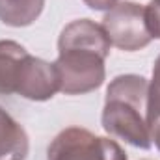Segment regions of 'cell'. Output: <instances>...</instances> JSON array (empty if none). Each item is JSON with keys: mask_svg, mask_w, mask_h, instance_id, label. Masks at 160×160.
<instances>
[{"mask_svg": "<svg viewBox=\"0 0 160 160\" xmlns=\"http://www.w3.org/2000/svg\"><path fill=\"white\" fill-rule=\"evenodd\" d=\"M149 82L140 75H119L110 82L102 108V128L127 143L149 149L151 127L147 123Z\"/></svg>", "mask_w": 160, "mask_h": 160, "instance_id": "obj_2", "label": "cell"}, {"mask_svg": "<svg viewBox=\"0 0 160 160\" xmlns=\"http://www.w3.org/2000/svg\"><path fill=\"white\" fill-rule=\"evenodd\" d=\"M112 43L102 24L91 19L69 22L58 39V60L54 67L60 77V91L65 95H84L95 91L106 78L104 60Z\"/></svg>", "mask_w": 160, "mask_h": 160, "instance_id": "obj_1", "label": "cell"}, {"mask_svg": "<svg viewBox=\"0 0 160 160\" xmlns=\"http://www.w3.org/2000/svg\"><path fill=\"white\" fill-rule=\"evenodd\" d=\"M30 142L24 127L0 108V160H26Z\"/></svg>", "mask_w": 160, "mask_h": 160, "instance_id": "obj_7", "label": "cell"}, {"mask_svg": "<svg viewBox=\"0 0 160 160\" xmlns=\"http://www.w3.org/2000/svg\"><path fill=\"white\" fill-rule=\"evenodd\" d=\"M151 142H155V145L160 151V119H157L151 125Z\"/></svg>", "mask_w": 160, "mask_h": 160, "instance_id": "obj_12", "label": "cell"}, {"mask_svg": "<svg viewBox=\"0 0 160 160\" xmlns=\"http://www.w3.org/2000/svg\"><path fill=\"white\" fill-rule=\"evenodd\" d=\"M45 8V0H0V21L8 26H30Z\"/></svg>", "mask_w": 160, "mask_h": 160, "instance_id": "obj_8", "label": "cell"}, {"mask_svg": "<svg viewBox=\"0 0 160 160\" xmlns=\"http://www.w3.org/2000/svg\"><path fill=\"white\" fill-rule=\"evenodd\" d=\"M102 28L110 43L125 52L142 50L153 41L145 22V6L132 0L118 2L108 9L102 19Z\"/></svg>", "mask_w": 160, "mask_h": 160, "instance_id": "obj_4", "label": "cell"}, {"mask_svg": "<svg viewBox=\"0 0 160 160\" xmlns=\"http://www.w3.org/2000/svg\"><path fill=\"white\" fill-rule=\"evenodd\" d=\"M157 119H160V56L155 62L153 78H151L149 93H147V123H149V127Z\"/></svg>", "mask_w": 160, "mask_h": 160, "instance_id": "obj_9", "label": "cell"}, {"mask_svg": "<svg viewBox=\"0 0 160 160\" xmlns=\"http://www.w3.org/2000/svg\"><path fill=\"white\" fill-rule=\"evenodd\" d=\"M56 91H60V77H58L54 63H48L30 54L21 75L17 95L28 101L43 102V101L52 99Z\"/></svg>", "mask_w": 160, "mask_h": 160, "instance_id": "obj_5", "label": "cell"}, {"mask_svg": "<svg viewBox=\"0 0 160 160\" xmlns=\"http://www.w3.org/2000/svg\"><path fill=\"white\" fill-rule=\"evenodd\" d=\"M47 160H127V153L110 138L82 127L63 128L48 145Z\"/></svg>", "mask_w": 160, "mask_h": 160, "instance_id": "obj_3", "label": "cell"}, {"mask_svg": "<svg viewBox=\"0 0 160 160\" xmlns=\"http://www.w3.org/2000/svg\"><path fill=\"white\" fill-rule=\"evenodd\" d=\"M84 2H86V6H88V8L102 11V9H112L119 0H84Z\"/></svg>", "mask_w": 160, "mask_h": 160, "instance_id": "obj_11", "label": "cell"}, {"mask_svg": "<svg viewBox=\"0 0 160 160\" xmlns=\"http://www.w3.org/2000/svg\"><path fill=\"white\" fill-rule=\"evenodd\" d=\"M145 22L153 39H160V0H149L145 4Z\"/></svg>", "mask_w": 160, "mask_h": 160, "instance_id": "obj_10", "label": "cell"}, {"mask_svg": "<svg viewBox=\"0 0 160 160\" xmlns=\"http://www.w3.org/2000/svg\"><path fill=\"white\" fill-rule=\"evenodd\" d=\"M28 56V50L21 43L11 39L0 41V95L17 93Z\"/></svg>", "mask_w": 160, "mask_h": 160, "instance_id": "obj_6", "label": "cell"}]
</instances>
